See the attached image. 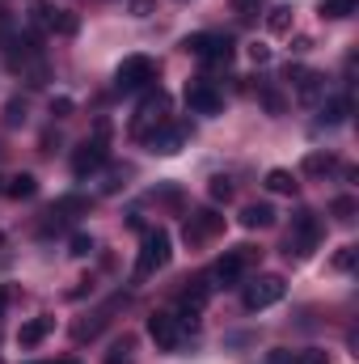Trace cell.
Listing matches in <instances>:
<instances>
[{
  "mask_svg": "<svg viewBox=\"0 0 359 364\" xmlns=\"http://www.w3.org/2000/svg\"><path fill=\"white\" fill-rule=\"evenodd\" d=\"M4 60H9V68H13L26 85H47V60H43V47H38V38H34V34L13 38Z\"/></svg>",
  "mask_w": 359,
  "mask_h": 364,
  "instance_id": "6da1fadb",
  "label": "cell"
},
{
  "mask_svg": "<svg viewBox=\"0 0 359 364\" xmlns=\"http://www.w3.org/2000/svg\"><path fill=\"white\" fill-rule=\"evenodd\" d=\"M170 255H174V242H170V233H165V229H144L140 259H136V279L165 272V267H170Z\"/></svg>",
  "mask_w": 359,
  "mask_h": 364,
  "instance_id": "7a4b0ae2",
  "label": "cell"
},
{
  "mask_svg": "<svg viewBox=\"0 0 359 364\" xmlns=\"http://www.w3.org/2000/svg\"><path fill=\"white\" fill-rule=\"evenodd\" d=\"M161 123H170V93H148L144 102H140V110L131 114V136L136 140H148Z\"/></svg>",
  "mask_w": 359,
  "mask_h": 364,
  "instance_id": "3957f363",
  "label": "cell"
},
{
  "mask_svg": "<svg viewBox=\"0 0 359 364\" xmlns=\"http://www.w3.org/2000/svg\"><path fill=\"white\" fill-rule=\"evenodd\" d=\"M157 81V64L148 55H127L118 68H114V90L118 93H136V90H148Z\"/></svg>",
  "mask_w": 359,
  "mask_h": 364,
  "instance_id": "277c9868",
  "label": "cell"
},
{
  "mask_svg": "<svg viewBox=\"0 0 359 364\" xmlns=\"http://www.w3.org/2000/svg\"><path fill=\"white\" fill-rule=\"evenodd\" d=\"M182 47H186V55H194V60H203V64H228L233 51H237L228 34H211V30H207V34H190Z\"/></svg>",
  "mask_w": 359,
  "mask_h": 364,
  "instance_id": "5b68a950",
  "label": "cell"
},
{
  "mask_svg": "<svg viewBox=\"0 0 359 364\" xmlns=\"http://www.w3.org/2000/svg\"><path fill=\"white\" fill-rule=\"evenodd\" d=\"M254 259H258V250H250V246L224 250V255H220V263L211 267V279H216V284H224V288H228V284H241L245 272L254 267Z\"/></svg>",
  "mask_w": 359,
  "mask_h": 364,
  "instance_id": "8992f818",
  "label": "cell"
},
{
  "mask_svg": "<svg viewBox=\"0 0 359 364\" xmlns=\"http://www.w3.org/2000/svg\"><path fill=\"white\" fill-rule=\"evenodd\" d=\"M283 292H287V284H283L279 275H258V279L245 284L241 301H245V309H270V305L283 301Z\"/></svg>",
  "mask_w": 359,
  "mask_h": 364,
  "instance_id": "52a82bcc",
  "label": "cell"
},
{
  "mask_svg": "<svg viewBox=\"0 0 359 364\" xmlns=\"http://www.w3.org/2000/svg\"><path fill=\"white\" fill-rule=\"evenodd\" d=\"M317 242H321V225H317V216H313V212H300V216L292 220V233H287V255L296 250V255L304 259V255L317 250Z\"/></svg>",
  "mask_w": 359,
  "mask_h": 364,
  "instance_id": "ba28073f",
  "label": "cell"
},
{
  "mask_svg": "<svg viewBox=\"0 0 359 364\" xmlns=\"http://www.w3.org/2000/svg\"><path fill=\"white\" fill-rule=\"evenodd\" d=\"M148 339L157 343V348H165V352H174L182 339H186V331H182V322L174 314H165V309H157V314H148Z\"/></svg>",
  "mask_w": 359,
  "mask_h": 364,
  "instance_id": "9c48e42d",
  "label": "cell"
},
{
  "mask_svg": "<svg viewBox=\"0 0 359 364\" xmlns=\"http://www.w3.org/2000/svg\"><path fill=\"white\" fill-rule=\"evenodd\" d=\"M106 161H110L106 140H101V136H97V140H85V144H77V153H72V174H77V178H89V174H97Z\"/></svg>",
  "mask_w": 359,
  "mask_h": 364,
  "instance_id": "30bf717a",
  "label": "cell"
},
{
  "mask_svg": "<svg viewBox=\"0 0 359 364\" xmlns=\"http://www.w3.org/2000/svg\"><path fill=\"white\" fill-rule=\"evenodd\" d=\"M186 106L194 114H220L224 110V93L216 90L211 81H190L186 85Z\"/></svg>",
  "mask_w": 359,
  "mask_h": 364,
  "instance_id": "8fae6325",
  "label": "cell"
},
{
  "mask_svg": "<svg viewBox=\"0 0 359 364\" xmlns=\"http://www.w3.org/2000/svg\"><path fill=\"white\" fill-rule=\"evenodd\" d=\"M220 229H224V216H216L211 208H203V212H190V216H186V229H182V233H186L190 246H203V242L216 237Z\"/></svg>",
  "mask_w": 359,
  "mask_h": 364,
  "instance_id": "7c38bea8",
  "label": "cell"
},
{
  "mask_svg": "<svg viewBox=\"0 0 359 364\" xmlns=\"http://www.w3.org/2000/svg\"><path fill=\"white\" fill-rule=\"evenodd\" d=\"M186 140H190V127L170 119V123H161V127H157V132H153L144 144H153V153H165V157H174V153H178Z\"/></svg>",
  "mask_w": 359,
  "mask_h": 364,
  "instance_id": "4fadbf2b",
  "label": "cell"
},
{
  "mask_svg": "<svg viewBox=\"0 0 359 364\" xmlns=\"http://www.w3.org/2000/svg\"><path fill=\"white\" fill-rule=\"evenodd\" d=\"M287 81L296 85V97H300L304 106H313V102L326 93V77H321V73H309V68H287Z\"/></svg>",
  "mask_w": 359,
  "mask_h": 364,
  "instance_id": "5bb4252c",
  "label": "cell"
},
{
  "mask_svg": "<svg viewBox=\"0 0 359 364\" xmlns=\"http://www.w3.org/2000/svg\"><path fill=\"white\" fill-rule=\"evenodd\" d=\"M51 331H55V318H51V314H38V318H30V322L17 331V343H21V348H38Z\"/></svg>",
  "mask_w": 359,
  "mask_h": 364,
  "instance_id": "9a60e30c",
  "label": "cell"
},
{
  "mask_svg": "<svg viewBox=\"0 0 359 364\" xmlns=\"http://www.w3.org/2000/svg\"><path fill=\"white\" fill-rule=\"evenodd\" d=\"M81 30V17L77 13H68V9H51V17H47V34H64V38H72Z\"/></svg>",
  "mask_w": 359,
  "mask_h": 364,
  "instance_id": "2e32d148",
  "label": "cell"
},
{
  "mask_svg": "<svg viewBox=\"0 0 359 364\" xmlns=\"http://www.w3.org/2000/svg\"><path fill=\"white\" fill-rule=\"evenodd\" d=\"M241 225L245 229H267V225H275V208L270 203H245L241 208Z\"/></svg>",
  "mask_w": 359,
  "mask_h": 364,
  "instance_id": "e0dca14e",
  "label": "cell"
},
{
  "mask_svg": "<svg viewBox=\"0 0 359 364\" xmlns=\"http://www.w3.org/2000/svg\"><path fill=\"white\" fill-rule=\"evenodd\" d=\"M347 114H351V97H347V93H338V97H326V102H321V123H330V127H334V123H343Z\"/></svg>",
  "mask_w": 359,
  "mask_h": 364,
  "instance_id": "ac0fdd59",
  "label": "cell"
},
{
  "mask_svg": "<svg viewBox=\"0 0 359 364\" xmlns=\"http://www.w3.org/2000/svg\"><path fill=\"white\" fill-rule=\"evenodd\" d=\"M4 195L9 199H34L38 195V178L34 174H13V178L4 182Z\"/></svg>",
  "mask_w": 359,
  "mask_h": 364,
  "instance_id": "d6986e66",
  "label": "cell"
},
{
  "mask_svg": "<svg viewBox=\"0 0 359 364\" xmlns=\"http://www.w3.org/2000/svg\"><path fill=\"white\" fill-rule=\"evenodd\" d=\"M338 170V157H330V153H309L304 157V174L309 178H321V174H334Z\"/></svg>",
  "mask_w": 359,
  "mask_h": 364,
  "instance_id": "ffe728a7",
  "label": "cell"
},
{
  "mask_svg": "<svg viewBox=\"0 0 359 364\" xmlns=\"http://www.w3.org/2000/svg\"><path fill=\"white\" fill-rule=\"evenodd\" d=\"M267 30L270 34H287V30H292V9H287V4H275L267 13Z\"/></svg>",
  "mask_w": 359,
  "mask_h": 364,
  "instance_id": "44dd1931",
  "label": "cell"
},
{
  "mask_svg": "<svg viewBox=\"0 0 359 364\" xmlns=\"http://www.w3.org/2000/svg\"><path fill=\"white\" fill-rule=\"evenodd\" d=\"M267 191L270 195H296V178L287 170H270L267 174Z\"/></svg>",
  "mask_w": 359,
  "mask_h": 364,
  "instance_id": "7402d4cb",
  "label": "cell"
},
{
  "mask_svg": "<svg viewBox=\"0 0 359 364\" xmlns=\"http://www.w3.org/2000/svg\"><path fill=\"white\" fill-rule=\"evenodd\" d=\"M72 212H89V199H85V195H64V199H55V208H51V216H72Z\"/></svg>",
  "mask_w": 359,
  "mask_h": 364,
  "instance_id": "603a6c76",
  "label": "cell"
},
{
  "mask_svg": "<svg viewBox=\"0 0 359 364\" xmlns=\"http://www.w3.org/2000/svg\"><path fill=\"white\" fill-rule=\"evenodd\" d=\"M355 9H359V0H321V17H334V21L351 17Z\"/></svg>",
  "mask_w": 359,
  "mask_h": 364,
  "instance_id": "cb8c5ba5",
  "label": "cell"
},
{
  "mask_svg": "<svg viewBox=\"0 0 359 364\" xmlns=\"http://www.w3.org/2000/svg\"><path fill=\"white\" fill-rule=\"evenodd\" d=\"M68 255H72V259L93 255V237H89V233H72V237H68Z\"/></svg>",
  "mask_w": 359,
  "mask_h": 364,
  "instance_id": "d4e9b609",
  "label": "cell"
},
{
  "mask_svg": "<svg viewBox=\"0 0 359 364\" xmlns=\"http://www.w3.org/2000/svg\"><path fill=\"white\" fill-rule=\"evenodd\" d=\"M207 195H211L216 203H228V199H233V182H228V178H211Z\"/></svg>",
  "mask_w": 359,
  "mask_h": 364,
  "instance_id": "484cf974",
  "label": "cell"
},
{
  "mask_svg": "<svg viewBox=\"0 0 359 364\" xmlns=\"http://www.w3.org/2000/svg\"><path fill=\"white\" fill-rule=\"evenodd\" d=\"M334 216H338L343 225H351V220H355V199H351V195H343V199H334Z\"/></svg>",
  "mask_w": 359,
  "mask_h": 364,
  "instance_id": "4316f807",
  "label": "cell"
},
{
  "mask_svg": "<svg viewBox=\"0 0 359 364\" xmlns=\"http://www.w3.org/2000/svg\"><path fill=\"white\" fill-rule=\"evenodd\" d=\"M287 364H330V356H326L321 348H309V352H300V356H292Z\"/></svg>",
  "mask_w": 359,
  "mask_h": 364,
  "instance_id": "83f0119b",
  "label": "cell"
},
{
  "mask_svg": "<svg viewBox=\"0 0 359 364\" xmlns=\"http://www.w3.org/2000/svg\"><path fill=\"white\" fill-rule=\"evenodd\" d=\"M21 119H26V106H21V102H17V97H13V102H9V106H4V123H9V127H17V123H21Z\"/></svg>",
  "mask_w": 359,
  "mask_h": 364,
  "instance_id": "f1b7e54d",
  "label": "cell"
},
{
  "mask_svg": "<svg viewBox=\"0 0 359 364\" xmlns=\"http://www.w3.org/2000/svg\"><path fill=\"white\" fill-rule=\"evenodd\" d=\"M334 267H338V272H351V267H355V246H343V250L334 255Z\"/></svg>",
  "mask_w": 359,
  "mask_h": 364,
  "instance_id": "f546056e",
  "label": "cell"
},
{
  "mask_svg": "<svg viewBox=\"0 0 359 364\" xmlns=\"http://www.w3.org/2000/svg\"><path fill=\"white\" fill-rule=\"evenodd\" d=\"M106 364H136V360H131V343L123 339V343H118V348H114V352L106 356Z\"/></svg>",
  "mask_w": 359,
  "mask_h": 364,
  "instance_id": "4dcf8cb0",
  "label": "cell"
},
{
  "mask_svg": "<svg viewBox=\"0 0 359 364\" xmlns=\"http://www.w3.org/2000/svg\"><path fill=\"white\" fill-rule=\"evenodd\" d=\"M51 114H55V119H68V114H72V97H55V102H51Z\"/></svg>",
  "mask_w": 359,
  "mask_h": 364,
  "instance_id": "1f68e13d",
  "label": "cell"
},
{
  "mask_svg": "<svg viewBox=\"0 0 359 364\" xmlns=\"http://www.w3.org/2000/svg\"><path fill=\"white\" fill-rule=\"evenodd\" d=\"M250 60H254V64H270V47L254 43V47H250Z\"/></svg>",
  "mask_w": 359,
  "mask_h": 364,
  "instance_id": "d6a6232c",
  "label": "cell"
},
{
  "mask_svg": "<svg viewBox=\"0 0 359 364\" xmlns=\"http://www.w3.org/2000/svg\"><path fill=\"white\" fill-rule=\"evenodd\" d=\"M153 4H157V0H131V13H136V17H148Z\"/></svg>",
  "mask_w": 359,
  "mask_h": 364,
  "instance_id": "836d02e7",
  "label": "cell"
},
{
  "mask_svg": "<svg viewBox=\"0 0 359 364\" xmlns=\"http://www.w3.org/2000/svg\"><path fill=\"white\" fill-rule=\"evenodd\" d=\"M233 4H237V13H245V17H250V13H258V4H263V0H233Z\"/></svg>",
  "mask_w": 359,
  "mask_h": 364,
  "instance_id": "e575fe53",
  "label": "cell"
},
{
  "mask_svg": "<svg viewBox=\"0 0 359 364\" xmlns=\"http://www.w3.org/2000/svg\"><path fill=\"white\" fill-rule=\"evenodd\" d=\"M4 305H9V292H4V288H0V314H4Z\"/></svg>",
  "mask_w": 359,
  "mask_h": 364,
  "instance_id": "d590c367",
  "label": "cell"
},
{
  "mask_svg": "<svg viewBox=\"0 0 359 364\" xmlns=\"http://www.w3.org/2000/svg\"><path fill=\"white\" fill-rule=\"evenodd\" d=\"M43 364H51V360H43ZM55 364H77V360H55Z\"/></svg>",
  "mask_w": 359,
  "mask_h": 364,
  "instance_id": "8d00e7d4",
  "label": "cell"
},
{
  "mask_svg": "<svg viewBox=\"0 0 359 364\" xmlns=\"http://www.w3.org/2000/svg\"><path fill=\"white\" fill-rule=\"evenodd\" d=\"M0 195H4V178H0Z\"/></svg>",
  "mask_w": 359,
  "mask_h": 364,
  "instance_id": "74e56055",
  "label": "cell"
}]
</instances>
